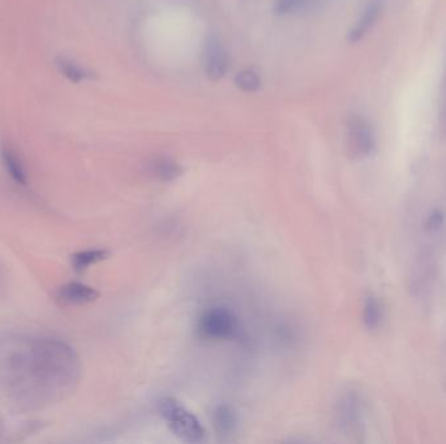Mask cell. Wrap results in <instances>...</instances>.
Returning <instances> with one entry per match:
<instances>
[{"mask_svg":"<svg viewBox=\"0 0 446 444\" xmlns=\"http://www.w3.org/2000/svg\"><path fill=\"white\" fill-rule=\"evenodd\" d=\"M107 257H108V251H105V249H89V251H79L72 256V266L74 271L84 273L90 266L96 265Z\"/></svg>","mask_w":446,"mask_h":444,"instance_id":"obj_13","label":"cell"},{"mask_svg":"<svg viewBox=\"0 0 446 444\" xmlns=\"http://www.w3.org/2000/svg\"><path fill=\"white\" fill-rule=\"evenodd\" d=\"M57 299L65 304L71 305H82L89 304L98 299V293L93 287L82 284V283L72 282L62 285L57 293Z\"/></svg>","mask_w":446,"mask_h":444,"instance_id":"obj_9","label":"cell"},{"mask_svg":"<svg viewBox=\"0 0 446 444\" xmlns=\"http://www.w3.org/2000/svg\"><path fill=\"white\" fill-rule=\"evenodd\" d=\"M234 82L236 88L244 93H256L261 88V77L259 72L252 68H247L236 73Z\"/></svg>","mask_w":446,"mask_h":444,"instance_id":"obj_15","label":"cell"},{"mask_svg":"<svg viewBox=\"0 0 446 444\" xmlns=\"http://www.w3.org/2000/svg\"><path fill=\"white\" fill-rule=\"evenodd\" d=\"M149 171L155 178H158L160 181H165V183H170V181L177 180L183 172L180 164L172 161L170 158H165V156L155 158L150 161Z\"/></svg>","mask_w":446,"mask_h":444,"instance_id":"obj_12","label":"cell"},{"mask_svg":"<svg viewBox=\"0 0 446 444\" xmlns=\"http://www.w3.org/2000/svg\"><path fill=\"white\" fill-rule=\"evenodd\" d=\"M211 423L216 434L221 439H228L235 436L240 425V417L235 406L231 404L221 403L216 405L211 412Z\"/></svg>","mask_w":446,"mask_h":444,"instance_id":"obj_6","label":"cell"},{"mask_svg":"<svg viewBox=\"0 0 446 444\" xmlns=\"http://www.w3.org/2000/svg\"><path fill=\"white\" fill-rule=\"evenodd\" d=\"M309 0H277L276 9L278 15H290L292 12L303 8Z\"/></svg>","mask_w":446,"mask_h":444,"instance_id":"obj_16","label":"cell"},{"mask_svg":"<svg viewBox=\"0 0 446 444\" xmlns=\"http://www.w3.org/2000/svg\"><path fill=\"white\" fill-rule=\"evenodd\" d=\"M230 67V59L223 45L217 40H211L206 49L205 72L211 81H218L225 77Z\"/></svg>","mask_w":446,"mask_h":444,"instance_id":"obj_8","label":"cell"},{"mask_svg":"<svg viewBox=\"0 0 446 444\" xmlns=\"http://www.w3.org/2000/svg\"><path fill=\"white\" fill-rule=\"evenodd\" d=\"M199 332L205 339H235L240 331L235 314L225 307H211L204 310L197 323Z\"/></svg>","mask_w":446,"mask_h":444,"instance_id":"obj_3","label":"cell"},{"mask_svg":"<svg viewBox=\"0 0 446 444\" xmlns=\"http://www.w3.org/2000/svg\"><path fill=\"white\" fill-rule=\"evenodd\" d=\"M335 420L342 431L352 436L364 433L365 405L357 391L343 392L335 405Z\"/></svg>","mask_w":446,"mask_h":444,"instance_id":"obj_4","label":"cell"},{"mask_svg":"<svg viewBox=\"0 0 446 444\" xmlns=\"http://www.w3.org/2000/svg\"><path fill=\"white\" fill-rule=\"evenodd\" d=\"M82 377L79 355L65 340H20L0 361V380L24 409L57 403L73 392Z\"/></svg>","mask_w":446,"mask_h":444,"instance_id":"obj_1","label":"cell"},{"mask_svg":"<svg viewBox=\"0 0 446 444\" xmlns=\"http://www.w3.org/2000/svg\"><path fill=\"white\" fill-rule=\"evenodd\" d=\"M0 159L9 178L16 184L23 186L28 184V172L24 161L11 146L3 145L0 147Z\"/></svg>","mask_w":446,"mask_h":444,"instance_id":"obj_10","label":"cell"},{"mask_svg":"<svg viewBox=\"0 0 446 444\" xmlns=\"http://www.w3.org/2000/svg\"><path fill=\"white\" fill-rule=\"evenodd\" d=\"M160 414L171 431L188 443H200L205 438V428L194 413L174 397H163L158 404Z\"/></svg>","mask_w":446,"mask_h":444,"instance_id":"obj_2","label":"cell"},{"mask_svg":"<svg viewBox=\"0 0 446 444\" xmlns=\"http://www.w3.org/2000/svg\"><path fill=\"white\" fill-rule=\"evenodd\" d=\"M384 4L382 0H372L367 4L364 11L359 17L357 24L352 26L347 35V40L350 43H357L364 38L368 33L372 30L374 25L380 20L382 15Z\"/></svg>","mask_w":446,"mask_h":444,"instance_id":"obj_7","label":"cell"},{"mask_svg":"<svg viewBox=\"0 0 446 444\" xmlns=\"http://www.w3.org/2000/svg\"><path fill=\"white\" fill-rule=\"evenodd\" d=\"M363 322L368 330H376L382 322V307L379 300L368 296L363 305Z\"/></svg>","mask_w":446,"mask_h":444,"instance_id":"obj_14","label":"cell"},{"mask_svg":"<svg viewBox=\"0 0 446 444\" xmlns=\"http://www.w3.org/2000/svg\"><path fill=\"white\" fill-rule=\"evenodd\" d=\"M0 425H1V423H0Z\"/></svg>","mask_w":446,"mask_h":444,"instance_id":"obj_19","label":"cell"},{"mask_svg":"<svg viewBox=\"0 0 446 444\" xmlns=\"http://www.w3.org/2000/svg\"><path fill=\"white\" fill-rule=\"evenodd\" d=\"M444 222H445L444 214L440 210H435L433 212H430V217L427 219L425 228L430 232L432 231H437L438 228L444 224Z\"/></svg>","mask_w":446,"mask_h":444,"instance_id":"obj_17","label":"cell"},{"mask_svg":"<svg viewBox=\"0 0 446 444\" xmlns=\"http://www.w3.org/2000/svg\"><path fill=\"white\" fill-rule=\"evenodd\" d=\"M346 145L352 158H367L374 153L376 138L374 130L367 119L360 115H352L347 120Z\"/></svg>","mask_w":446,"mask_h":444,"instance_id":"obj_5","label":"cell"},{"mask_svg":"<svg viewBox=\"0 0 446 444\" xmlns=\"http://www.w3.org/2000/svg\"><path fill=\"white\" fill-rule=\"evenodd\" d=\"M440 127L446 132V68L442 82V97H441V106H440Z\"/></svg>","mask_w":446,"mask_h":444,"instance_id":"obj_18","label":"cell"},{"mask_svg":"<svg viewBox=\"0 0 446 444\" xmlns=\"http://www.w3.org/2000/svg\"><path fill=\"white\" fill-rule=\"evenodd\" d=\"M54 64H55L57 72L72 84H82V82L93 79V73L69 57H55Z\"/></svg>","mask_w":446,"mask_h":444,"instance_id":"obj_11","label":"cell"}]
</instances>
